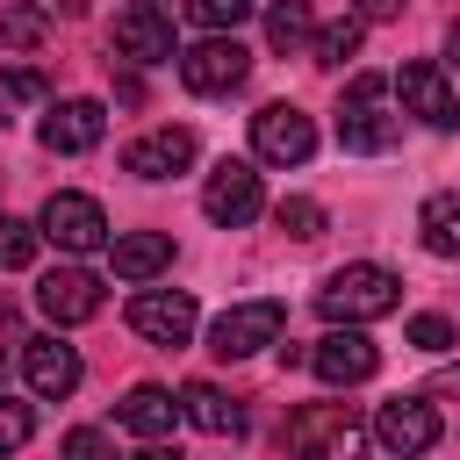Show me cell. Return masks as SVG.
<instances>
[{
	"mask_svg": "<svg viewBox=\"0 0 460 460\" xmlns=\"http://www.w3.org/2000/svg\"><path fill=\"white\" fill-rule=\"evenodd\" d=\"M395 93H402V115H417L424 129H453V122H460V101H453L446 72L424 65V58H410V65L395 72Z\"/></svg>",
	"mask_w": 460,
	"mask_h": 460,
	"instance_id": "4fadbf2b",
	"label": "cell"
},
{
	"mask_svg": "<svg viewBox=\"0 0 460 460\" xmlns=\"http://www.w3.org/2000/svg\"><path fill=\"white\" fill-rule=\"evenodd\" d=\"M115 58H129V65H165V58H180V50H172V7H165V0H129V7L115 14Z\"/></svg>",
	"mask_w": 460,
	"mask_h": 460,
	"instance_id": "9c48e42d",
	"label": "cell"
},
{
	"mask_svg": "<svg viewBox=\"0 0 460 460\" xmlns=\"http://www.w3.org/2000/svg\"><path fill=\"white\" fill-rule=\"evenodd\" d=\"M359 7H367V14H359V22H381V14H395V7H402V0H359Z\"/></svg>",
	"mask_w": 460,
	"mask_h": 460,
	"instance_id": "1f68e13d",
	"label": "cell"
},
{
	"mask_svg": "<svg viewBox=\"0 0 460 460\" xmlns=\"http://www.w3.org/2000/svg\"><path fill=\"white\" fill-rule=\"evenodd\" d=\"M108 266H115L122 280H158V273L172 266V237H165V230H129V237L108 244Z\"/></svg>",
	"mask_w": 460,
	"mask_h": 460,
	"instance_id": "d6986e66",
	"label": "cell"
},
{
	"mask_svg": "<svg viewBox=\"0 0 460 460\" xmlns=\"http://www.w3.org/2000/svg\"><path fill=\"white\" fill-rule=\"evenodd\" d=\"M7 93H14V101H36V93H43V72H36V65H14V72H7Z\"/></svg>",
	"mask_w": 460,
	"mask_h": 460,
	"instance_id": "4dcf8cb0",
	"label": "cell"
},
{
	"mask_svg": "<svg viewBox=\"0 0 460 460\" xmlns=\"http://www.w3.org/2000/svg\"><path fill=\"white\" fill-rule=\"evenodd\" d=\"M280 331H288V309L259 295V302H237V309H223V316H216L208 352H216V359H252V352L280 345Z\"/></svg>",
	"mask_w": 460,
	"mask_h": 460,
	"instance_id": "5b68a950",
	"label": "cell"
},
{
	"mask_svg": "<svg viewBox=\"0 0 460 460\" xmlns=\"http://www.w3.org/2000/svg\"><path fill=\"white\" fill-rule=\"evenodd\" d=\"M43 29H50V14L36 7V0H14V7H0V43H43Z\"/></svg>",
	"mask_w": 460,
	"mask_h": 460,
	"instance_id": "cb8c5ba5",
	"label": "cell"
},
{
	"mask_svg": "<svg viewBox=\"0 0 460 460\" xmlns=\"http://www.w3.org/2000/svg\"><path fill=\"white\" fill-rule=\"evenodd\" d=\"M29 431H36V410H29V402H14V395H0V460H7V453H22V446H29Z\"/></svg>",
	"mask_w": 460,
	"mask_h": 460,
	"instance_id": "83f0119b",
	"label": "cell"
},
{
	"mask_svg": "<svg viewBox=\"0 0 460 460\" xmlns=\"http://www.w3.org/2000/svg\"><path fill=\"white\" fill-rule=\"evenodd\" d=\"M194 316H201V309H194L187 288H144V295L129 302V331L151 338V345H165V352L194 338Z\"/></svg>",
	"mask_w": 460,
	"mask_h": 460,
	"instance_id": "30bf717a",
	"label": "cell"
},
{
	"mask_svg": "<svg viewBox=\"0 0 460 460\" xmlns=\"http://www.w3.org/2000/svg\"><path fill=\"white\" fill-rule=\"evenodd\" d=\"M359 36H367V22H359V14H345V22L316 29V65H345V58L359 50Z\"/></svg>",
	"mask_w": 460,
	"mask_h": 460,
	"instance_id": "d4e9b609",
	"label": "cell"
},
{
	"mask_svg": "<svg viewBox=\"0 0 460 460\" xmlns=\"http://www.w3.org/2000/svg\"><path fill=\"white\" fill-rule=\"evenodd\" d=\"M417 230H424V252L460 259V194H431V201L417 208Z\"/></svg>",
	"mask_w": 460,
	"mask_h": 460,
	"instance_id": "44dd1931",
	"label": "cell"
},
{
	"mask_svg": "<svg viewBox=\"0 0 460 460\" xmlns=\"http://www.w3.org/2000/svg\"><path fill=\"white\" fill-rule=\"evenodd\" d=\"M252 151H259L266 165H302V158L316 151V122H309L295 101H266V108L252 115Z\"/></svg>",
	"mask_w": 460,
	"mask_h": 460,
	"instance_id": "8992f818",
	"label": "cell"
},
{
	"mask_svg": "<svg viewBox=\"0 0 460 460\" xmlns=\"http://www.w3.org/2000/svg\"><path fill=\"white\" fill-rule=\"evenodd\" d=\"M381 101H388V79H381V72H359V79L345 86V108H338V144H345V151H388V144H395L402 122H395Z\"/></svg>",
	"mask_w": 460,
	"mask_h": 460,
	"instance_id": "3957f363",
	"label": "cell"
},
{
	"mask_svg": "<svg viewBox=\"0 0 460 460\" xmlns=\"http://www.w3.org/2000/svg\"><path fill=\"white\" fill-rule=\"evenodd\" d=\"M410 345L417 352H453V323L446 316H410Z\"/></svg>",
	"mask_w": 460,
	"mask_h": 460,
	"instance_id": "f1b7e54d",
	"label": "cell"
},
{
	"mask_svg": "<svg viewBox=\"0 0 460 460\" xmlns=\"http://www.w3.org/2000/svg\"><path fill=\"white\" fill-rule=\"evenodd\" d=\"M374 438H381V453H388V460H417V453H431V446H438V410H431L424 395H395V402H381Z\"/></svg>",
	"mask_w": 460,
	"mask_h": 460,
	"instance_id": "8fae6325",
	"label": "cell"
},
{
	"mask_svg": "<svg viewBox=\"0 0 460 460\" xmlns=\"http://www.w3.org/2000/svg\"><path fill=\"white\" fill-rule=\"evenodd\" d=\"M194 129H180V122H165V129H144L129 151H122V172H137V180H172V172H187L194 165Z\"/></svg>",
	"mask_w": 460,
	"mask_h": 460,
	"instance_id": "5bb4252c",
	"label": "cell"
},
{
	"mask_svg": "<svg viewBox=\"0 0 460 460\" xmlns=\"http://www.w3.org/2000/svg\"><path fill=\"white\" fill-rule=\"evenodd\" d=\"M0 122H7V115H0Z\"/></svg>",
	"mask_w": 460,
	"mask_h": 460,
	"instance_id": "e575fe53",
	"label": "cell"
},
{
	"mask_svg": "<svg viewBox=\"0 0 460 460\" xmlns=\"http://www.w3.org/2000/svg\"><path fill=\"white\" fill-rule=\"evenodd\" d=\"M244 72H252V50H244L237 36H208V43L180 50L187 93H230V86H244Z\"/></svg>",
	"mask_w": 460,
	"mask_h": 460,
	"instance_id": "7c38bea8",
	"label": "cell"
},
{
	"mask_svg": "<svg viewBox=\"0 0 460 460\" xmlns=\"http://www.w3.org/2000/svg\"><path fill=\"white\" fill-rule=\"evenodd\" d=\"M187 22H201L208 36H230L237 22H252V0H187Z\"/></svg>",
	"mask_w": 460,
	"mask_h": 460,
	"instance_id": "484cf974",
	"label": "cell"
},
{
	"mask_svg": "<svg viewBox=\"0 0 460 460\" xmlns=\"http://www.w3.org/2000/svg\"><path fill=\"white\" fill-rule=\"evenodd\" d=\"M180 417H187L194 431H216V438H223V431H244V410H237L216 381H187V388H180Z\"/></svg>",
	"mask_w": 460,
	"mask_h": 460,
	"instance_id": "ffe728a7",
	"label": "cell"
},
{
	"mask_svg": "<svg viewBox=\"0 0 460 460\" xmlns=\"http://www.w3.org/2000/svg\"><path fill=\"white\" fill-rule=\"evenodd\" d=\"M266 43H273V50H302V43H316V14H309V0H273V7H266Z\"/></svg>",
	"mask_w": 460,
	"mask_h": 460,
	"instance_id": "7402d4cb",
	"label": "cell"
},
{
	"mask_svg": "<svg viewBox=\"0 0 460 460\" xmlns=\"http://www.w3.org/2000/svg\"><path fill=\"white\" fill-rule=\"evenodd\" d=\"M273 223H280L295 244H316V237H323V201H309V194H288V201H273Z\"/></svg>",
	"mask_w": 460,
	"mask_h": 460,
	"instance_id": "603a6c76",
	"label": "cell"
},
{
	"mask_svg": "<svg viewBox=\"0 0 460 460\" xmlns=\"http://www.w3.org/2000/svg\"><path fill=\"white\" fill-rule=\"evenodd\" d=\"M65 460H115V453H108V438L93 424H79V431H65Z\"/></svg>",
	"mask_w": 460,
	"mask_h": 460,
	"instance_id": "f546056e",
	"label": "cell"
},
{
	"mask_svg": "<svg viewBox=\"0 0 460 460\" xmlns=\"http://www.w3.org/2000/svg\"><path fill=\"white\" fill-rule=\"evenodd\" d=\"M446 58H453V65H460V22H453V29H446Z\"/></svg>",
	"mask_w": 460,
	"mask_h": 460,
	"instance_id": "836d02e7",
	"label": "cell"
},
{
	"mask_svg": "<svg viewBox=\"0 0 460 460\" xmlns=\"http://www.w3.org/2000/svg\"><path fill=\"white\" fill-rule=\"evenodd\" d=\"M22 374H29V388H36L43 402H65V395L79 388V352H72L58 331L22 338Z\"/></svg>",
	"mask_w": 460,
	"mask_h": 460,
	"instance_id": "2e32d148",
	"label": "cell"
},
{
	"mask_svg": "<svg viewBox=\"0 0 460 460\" xmlns=\"http://www.w3.org/2000/svg\"><path fill=\"white\" fill-rule=\"evenodd\" d=\"M395 302H402V280H395L388 266H367V259H359V266H338V273L316 288V309H323L331 323H352V331L374 323V316H388Z\"/></svg>",
	"mask_w": 460,
	"mask_h": 460,
	"instance_id": "6da1fadb",
	"label": "cell"
},
{
	"mask_svg": "<svg viewBox=\"0 0 460 460\" xmlns=\"http://www.w3.org/2000/svg\"><path fill=\"white\" fill-rule=\"evenodd\" d=\"M288 438L302 460H367V431L352 417V402H309L288 417Z\"/></svg>",
	"mask_w": 460,
	"mask_h": 460,
	"instance_id": "7a4b0ae2",
	"label": "cell"
},
{
	"mask_svg": "<svg viewBox=\"0 0 460 460\" xmlns=\"http://www.w3.org/2000/svg\"><path fill=\"white\" fill-rule=\"evenodd\" d=\"M36 244H43V230H36V223L0 216V266H29V259H36Z\"/></svg>",
	"mask_w": 460,
	"mask_h": 460,
	"instance_id": "4316f807",
	"label": "cell"
},
{
	"mask_svg": "<svg viewBox=\"0 0 460 460\" xmlns=\"http://www.w3.org/2000/svg\"><path fill=\"white\" fill-rule=\"evenodd\" d=\"M36 309L50 323H86V316H101V280L86 266H50L36 280Z\"/></svg>",
	"mask_w": 460,
	"mask_h": 460,
	"instance_id": "9a60e30c",
	"label": "cell"
},
{
	"mask_svg": "<svg viewBox=\"0 0 460 460\" xmlns=\"http://www.w3.org/2000/svg\"><path fill=\"white\" fill-rule=\"evenodd\" d=\"M137 460H180V453H172V446H158V438H151V446H144V453H137Z\"/></svg>",
	"mask_w": 460,
	"mask_h": 460,
	"instance_id": "d6a6232c",
	"label": "cell"
},
{
	"mask_svg": "<svg viewBox=\"0 0 460 460\" xmlns=\"http://www.w3.org/2000/svg\"><path fill=\"white\" fill-rule=\"evenodd\" d=\"M172 417H180V395H172V388H158V381H137V388L115 402V424H122V431H137V438H165V431H172Z\"/></svg>",
	"mask_w": 460,
	"mask_h": 460,
	"instance_id": "ac0fdd59",
	"label": "cell"
},
{
	"mask_svg": "<svg viewBox=\"0 0 460 460\" xmlns=\"http://www.w3.org/2000/svg\"><path fill=\"white\" fill-rule=\"evenodd\" d=\"M259 208H266L259 172H252L244 158H223V165L208 172V187H201V216H208V223H223V230H244Z\"/></svg>",
	"mask_w": 460,
	"mask_h": 460,
	"instance_id": "52a82bcc",
	"label": "cell"
},
{
	"mask_svg": "<svg viewBox=\"0 0 460 460\" xmlns=\"http://www.w3.org/2000/svg\"><path fill=\"white\" fill-rule=\"evenodd\" d=\"M36 230H43L58 252H79V259L108 244V216H101V201L79 194V187H58V194L43 201V216H36Z\"/></svg>",
	"mask_w": 460,
	"mask_h": 460,
	"instance_id": "277c9868",
	"label": "cell"
},
{
	"mask_svg": "<svg viewBox=\"0 0 460 460\" xmlns=\"http://www.w3.org/2000/svg\"><path fill=\"white\" fill-rule=\"evenodd\" d=\"M309 367H316L331 388H352V381H374V374H381V345H374L367 331H352V323H331V331L309 345Z\"/></svg>",
	"mask_w": 460,
	"mask_h": 460,
	"instance_id": "ba28073f",
	"label": "cell"
},
{
	"mask_svg": "<svg viewBox=\"0 0 460 460\" xmlns=\"http://www.w3.org/2000/svg\"><path fill=\"white\" fill-rule=\"evenodd\" d=\"M101 129H108V108L101 101H58L50 115H43V151H65V158H79V151H93L101 144Z\"/></svg>",
	"mask_w": 460,
	"mask_h": 460,
	"instance_id": "e0dca14e",
	"label": "cell"
}]
</instances>
